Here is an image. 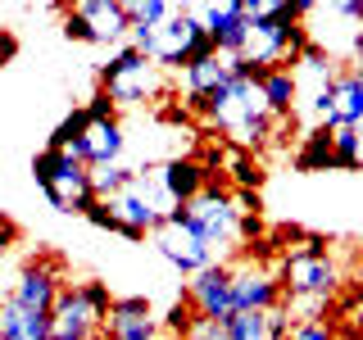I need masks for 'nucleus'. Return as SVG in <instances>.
Segmentation results:
<instances>
[{"label":"nucleus","mask_w":363,"mask_h":340,"mask_svg":"<svg viewBox=\"0 0 363 340\" xmlns=\"http://www.w3.org/2000/svg\"><path fill=\"white\" fill-rule=\"evenodd\" d=\"M186 109L204 113L218 132H227L236 141V150H264L277 136V118L268 113L264 96H259V82H245V77H227L209 96L186 100Z\"/></svg>","instance_id":"1"},{"label":"nucleus","mask_w":363,"mask_h":340,"mask_svg":"<svg viewBox=\"0 0 363 340\" xmlns=\"http://www.w3.org/2000/svg\"><path fill=\"white\" fill-rule=\"evenodd\" d=\"M113 295L100 277L73 281L55 295V309H50V340H100L105 332V317H109Z\"/></svg>","instance_id":"2"},{"label":"nucleus","mask_w":363,"mask_h":340,"mask_svg":"<svg viewBox=\"0 0 363 340\" xmlns=\"http://www.w3.org/2000/svg\"><path fill=\"white\" fill-rule=\"evenodd\" d=\"M32 177H37L41 196L50 200V209H60V213H82L86 218V209L96 204V196H91V173L68 150H41L32 159Z\"/></svg>","instance_id":"3"},{"label":"nucleus","mask_w":363,"mask_h":340,"mask_svg":"<svg viewBox=\"0 0 363 340\" xmlns=\"http://www.w3.org/2000/svg\"><path fill=\"white\" fill-rule=\"evenodd\" d=\"M100 91L113 105H141V100H155L164 91V68L132 45H118L109 64H100Z\"/></svg>","instance_id":"4"},{"label":"nucleus","mask_w":363,"mask_h":340,"mask_svg":"<svg viewBox=\"0 0 363 340\" xmlns=\"http://www.w3.org/2000/svg\"><path fill=\"white\" fill-rule=\"evenodd\" d=\"M182 209H186L191 227L200 232V241L209 245L213 254L241 245V209L232 204V191H227L223 181H209V186H204L191 204H182Z\"/></svg>","instance_id":"5"},{"label":"nucleus","mask_w":363,"mask_h":340,"mask_svg":"<svg viewBox=\"0 0 363 340\" xmlns=\"http://www.w3.org/2000/svg\"><path fill=\"white\" fill-rule=\"evenodd\" d=\"M204 55H213V45L209 37H204V23L196 9H173L164 23L155 28V45H150V60L159 68H186V64H196L204 60Z\"/></svg>","instance_id":"6"},{"label":"nucleus","mask_w":363,"mask_h":340,"mask_svg":"<svg viewBox=\"0 0 363 340\" xmlns=\"http://www.w3.org/2000/svg\"><path fill=\"white\" fill-rule=\"evenodd\" d=\"M132 23L123 0H82V5L64 9V37L86 41V45H118L128 41Z\"/></svg>","instance_id":"7"},{"label":"nucleus","mask_w":363,"mask_h":340,"mask_svg":"<svg viewBox=\"0 0 363 340\" xmlns=\"http://www.w3.org/2000/svg\"><path fill=\"white\" fill-rule=\"evenodd\" d=\"M150 245L159 249V254L173 264L182 277H196L200 268H209L213 264V249L200 241V232L191 227V218H186V209H168L164 213V222L150 232Z\"/></svg>","instance_id":"8"},{"label":"nucleus","mask_w":363,"mask_h":340,"mask_svg":"<svg viewBox=\"0 0 363 340\" xmlns=\"http://www.w3.org/2000/svg\"><path fill=\"white\" fill-rule=\"evenodd\" d=\"M109 204V218H113V232L128 236V241H145V236L155 232L159 222H164V204H159L155 186H150V173H136L128 191H118Z\"/></svg>","instance_id":"9"},{"label":"nucleus","mask_w":363,"mask_h":340,"mask_svg":"<svg viewBox=\"0 0 363 340\" xmlns=\"http://www.w3.org/2000/svg\"><path fill=\"white\" fill-rule=\"evenodd\" d=\"M60 290H64V264L60 259H32V264H23L14 272L9 290H0V295H9L14 304H23L32 313H50Z\"/></svg>","instance_id":"10"},{"label":"nucleus","mask_w":363,"mask_h":340,"mask_svg":"<svg viewBox=\"0 0 363 340\" xmlns=\"http://www.w3.org/2000/svg\"><path fill=\"white\" fill-rule=\"evenodd\" d=\"M209 181L213 177L200 168V159H164L159 168H150V186H155V196H159L164 209H182V204H191Z\"/></svg>","instance_id":"11"},{"label":"nucleus","mask_w":363,"mask_h":340,"mask_svg":"<svg viewBox=\"0 0 363 340\" xmlns=\"http://www.w3.org/2000/svg\"><path fill=\"white\" fill-rule=\"evenodd\" d=\"M204 23V37H209L213 55H241L245 37H250V14H245V0H227V5H200L196 9Z\"/></svg>","instance_id":"12"},{"label":"nucleus","mask_w":363,"mask_h":340,"mask_svg":"<svg viewBox=\"0 0 363 340\" xmlns=\"http://www.w3.org/2000/svg\"><path fill=\"white\" fill-rule=\"evenodd\" d=\"M100 340H159V317L145 295H113Z\"/></svg>","instance_id":"13"},{"label":"nucleus","mask_w":363,"mask_h":340,"mask_svg":"<svg viewBox=\"0 0 363 340\" xmlns=\"http://www.w3.org/2000/svg\"><path fill=\"white\" fill-rule=\"evenodd\" d=\"M186 309L196 317H232V264H209L191 277Z\"/></svg>","instance_id":"14"},{"label":"nucleus","mask_w":363,"mask_h":340,"mask_svg":"<svg viewBox=\"0 0 363 340\" xmlns=\"http://www.w3.org/2000/svg\"><path fill=\"white\" fill-rule=\"evenodd\" d=\"M281 304V281L277 272L259 264H232V309L236 313H268Z\"/></svg>","instance_id":"15"},{"label":"nucleus","mask_w":363,"mask_h":340,"mask_svg":"<svg viewBox=\"0 0 363 340\" xmlns=\"http://www.w3.org/2000/svg\"><path fill=\"white\" fill-rule=\"evenodd\" d=\"M123 145H128L123 123H118V118H105V123H86V132L77 136L73 145H68V154H73L77 164L86 168V173H96V168L118 164V159H123Z\"/></svg>","instance_id":"16"},{"label":"nucleus","mask_w":363,"mask_h":340,"mask_svg":"<svg viewBox=\"0 0 363 340\" xmlns=\"http://www.w3.org/2000/svg\"><path fill=\"white\" fill-rule=\"evenodd\" d=\"M0 340H50V313H32L0 295Z\"/></svg>","instance_id":"17"},{"label":"nucleus","mask_w":363,"mask_h":340,"mask_svg":"<svg viewBox=\"0 0 363 340\" xmlns=\"http://www.w3.org/2000/svg\"><path fill=\"white\" fill-rule=\"evenodd\" d=\"M227 77H232L227 55H204V60L182 68V91H186V100H200V96H209L213 86H223Z\"/></svg>","instance_id":"18"},{"label":"nucleus","mask_w":363,"mask_h":340,"mask_svg":"<svg viewBox=\"0 0 363 340\" xmlns=\"http://www.w3.org/2000/svg\"><path fill=\"white\" fill-rule=\"evenodd\" d=\"M259 96H264V105H268L272 118H277V123H286L291 113H295V100H300L295 73H291V68H268V73H264V82H259Z\"/></svg>","instance_id":"19"},{"label":"nucleus","mask_w":363,"mask_h":340,"mask_svg":"<svg viewBox=\"0 0 363 340\" xmlns=\"http://www.w3.org/2000/svg\"><path fill=\"white\" fill-rule=\"evenodd\" d=\"M291 73H295V86L300 82H313V91H323V86H332L336 82V64H332V55L323 50V45H304L300 55H295V64H291Z\"/></svg>","instance_id":"20"},{"label":"nucleus","mask_w":363,"mask_h":340,"mask_svg":"<svg viewBox=\"0 0 363 340\" xmlns=\"http://www.w3.org/2000/svg\"><path fill=\"white\" fill-rule=\"evenodd\" d=\"M295 168L300 173H332V132L327 128H313L309 136H304V145H300V154H295Z\"/></svg>","instance_id":"21"},{"label":"nucleus","mask_w":363,"mask_h":340,"mask_svg":"<svg viewBox=\"0 0 363 340\" xmlns=\"http://www.w3.org/2000/svg\"><path fill=\"white\" fill-rule=\"evenodd\" d=\"M223 168L232 173L236 191H259V186H264V164H259L250 150H227L223 154Z\"/></svg>","instance_id":"22"},{"label":"nucleus","mask_w":363,"mask_h":340,"mask_svg":"<svg viewBox=\"0 0 363 340\" xmlns=\"http://www.w3.org/2000/svg\"><path fill=\"white\" fill-rule=\"evenodd\" d=\"M332 164L340 168V173L363 168V136H359V128H332Z\"/></svg>","instance_id":"23"},{"label":"nucleus","mask_w":363,"mask_h":340,"mask_svg":"<svg viewBox=\"0 0 363 340\" xmlns=\"http://www.w3.org/2000/svg\"><path fill=\"white\" fill-rule=\"evenodd\" d=\"M132 177H136V168H128V164L96 168V173H91V196H96V200H113L118 191L132 186Z\"/></svg>","instance_id":"24"},{"label":"nucleus","mask_w":363,"mask_h":340,"mask_svg":"<svg viewBox=\"0 0 363 340\" xmlns=\"http://www.w3.org/2000/svg\"><path fill=\"white\" fill-rule=\"evenodd\" d=\"M123 9H128L132 28H159L177 5H168V0H123Z\"/></svg>","instance_id":"25"},{"label":"nucleus","mask_w":363,"mask_h":340,"mask_svg":"<svg viewBox=\"0 0 363 340\" xmlns=\"http://www.w3.org/2000/svg\"><path fill=\"white\" fill-rule=\"evenodd\" d=\"M86 123H91V118H86V109H73V113H68V118L60 123V128L50 132V145H45V150H68V145H73L77 136L86 132Z\"/></svg>","instance_id":"26"},{"label":"nucleus","mask_w":363,"mask_h":340,"mask_svg":"<svg viewBox=\"0 0 363 340\" xmlns=\"http://www.w3.org/2000/svg\"><path fill=\"white\" fill-rule=\"evenodd\" d=\"M286 340H340V336H336V327L327 322V317H318V322H291Z\"/></svg>","instance_id":"27"},{"label":"nucleus","mask_w":363,"mask_h":340,"mask_svg":"<svg viewBox=\"0 0 363 340\" xmlns=\"http://www.w3.org/2000/svg\"><path fill=\"white\" fill-rule=\"evenodd\" d=\"M191 322H196V313L186 309V304H173V309H168V317H164V332H173L177 340H186V332H191Z\"/></svg>","instance_id":"28"},{"label":"nucleus","mask_w":363,"mask_h":340,"mask_svg":"<svg viewBox=\"0 0 363 340\" xmlns=\"http://www.w3.org/2000/svg\"><path fill=\"white\" fill-rule=\"evenodd\" d=\"M264 322H268V340H286V336H291V313H286V304H272V309L264 313Z\"/></svg>","instance_id":"29"},{"label":"nucleus","mask_w":363,"mask_h":340,"mask_svg":"<svg viewBox=\"0 0 363 340\" xmlns=\"http://www.w3.org/2000/svg\"><path fill=\"white\" fill-rule=\"evenodd\" d=\"M82 109H86V118H91V123H105V118H118V105H113V100L105 96V91H96V96H91V100H86Z\"/></svg>","instance_id":"30"},{"label":"nucleus","mask_w":363,"mask_h":340,"mask_svg":"<svg viewBox=\"0 0 363 340\" xmlns=\"http://www.w3.org/2000/svg\"><path fill=\"white\" fill-rule=\"evenodd\" d=\"M86 222H91V227H100V232H113L109 204H105V200H96V204H91V209H86Z\"/></svg>","instance_id":"31"},{"label":"nucleus","mask_w":363,"mask_h":340,"mask_svg":"<svg viewBox=\"0 0 363 340\" xmlns=\"http://www.w3.org/2000/svg\"><path fill=\"white\" fill-rule=\"evenodd\" d=\"M232 204L241 213H259V191H232Z\"/></svg>","instance_id":"32"},{"label":"nucleus","mask_w":363,"mask_h":340,"mask_svg":"<svg viewBox=\"0 0 363 340\" xmlns=\"http://www.w3.org/2000/svg\"><path fill=\"white\" fill-rule=\"evenodd\" d=\"M14 55H18V41H14V32L5 28V32H0V68H5L9 60H14Z\"/></svg>","instance_id":"33"},{"label":"nucleus","mask_w":363,"mask_h":340,"mask_svg":"<svg viewBox=\"0 0 363 340\" xmlns=\"http://www.w3.org/2000/svg\"><path fill=\"white\" fill-rule=\"evenodd\" d=\"M354 73H363V32L354 37Z\"/></svg>","instance_id":"34"},{"label":"nucleus","mask_w":363,"mask_h":340,"mask_svg":"<svg viewBox=\"0 0 363 340\" xmlns=\"http://www.w3.org/2000/svg\"><path fill=\"white\" fill-rule=\"evenodd\" d=\"M350 304H354V309L363 313V281H359V286H354V295H350Z\"/></svg>","instance_id":"35"},{"label":"nucleus","mask_w":363,"mask_h":340,"mask_svg":"<svg viewBox=\"0 0 363 340\" xmlns=\"http://www.w3.org/2000/svg\"><path fill=\"white\" fill-rule=\"evenodd\" d=\"M359 136H363V123H359Z\"/></svg>","instance_id":"36"},{"label":"nucleus","mask_w":363,"mask_h":340,"mask_svg":"<svg viewBox=\"0 0 363 340\" xmlns=\"http://www.w3.org/2000/svg\"><path fill=\"white\" fill-rule=\"evenodd\" d=\"M359 340H363V336H359Z\"/></svg>","instance_id":"37"}]
</instances>
